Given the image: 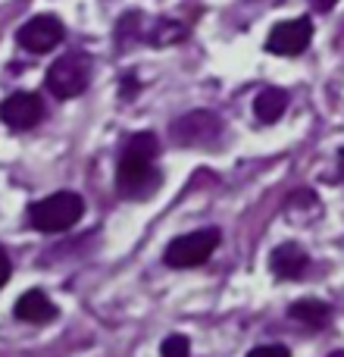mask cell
<instances>
[{
  "instance_id": "obj_1",
  "label": "cell",
  "mask_w": 344,
  "mask_h": 357,
  "mask_svg": "<svg viewBox=\"0 0 344 357\" xmlns=\"http://www.w3.org/2000/svg\"><path fill=\"white\" fill-rule=\"evenodd\" d=\"M157 151L160 144L154 132H138L135 138H129L116 169V185L125 197H148L160 185V173L154 169Z\"/></svg>"
},
{
  "instance_id": "obj_2",
  "label": "cell",
  "mask_w": 344,
  "mask_h": 357,
  "mask_svg": "<svg viewBox=\"0 0 344 357\" xmlns=\"http://www.w3.org/2000/svg\"><path fill=\"white\" fill-rule=\"evenodd\" d=\"M81 213H85V201L75 191H56V195L31 204L29 220L41 232H66L81 220Z\"/></svg>"
},
{
  "instance_id": "obj_3",
  "label": "cell",
  "mask_w": 344,
  "mask_h": 357,
  "mask_svg": "<svg viewBox=\"0 0 344 357\" xmlns=\"http://www.w3.org/2000/svg\"><path fill=\"white\" fill-rule=\"evenodd\" d=\"M91 82V56L72 50V54H63L54 66L47 69V91L60 100L79 98L81 91Z\"/></svg>"
},
{
  "instance_id": "obj_4",
  "label": "cell",
  "mask_w": 344,
  "mask_h": 357,
  "mask_svg": "<svg viewBox=\"0 0 344 357\" xmlns=\"http://www.w3.org/2000/svg\"><path fill=\"white\" fill-rule=\"evenodd\" d=\"M216 248H219V229H197V232H188V235H182V238H175L166 248V264L175 266V270L201 266Z\"/></svg>"
},
{
  "instance_id": "obj_5",
  "label": "cell",
  "mask_w": 344,
  "mask_h": 357,
  "mask_svg": "<svg viewBox=\"0 0 344 357\" xmlns=\"http://www.w3.org/2000/svg\"><path fill=\"white\" fill-rule=\"evenodd\" d=\"M172 142L185 144V148H203L213 144L222 135V119L210 110H191L172 123Z\"/></svg>"
},
{
  "instance_id": "obj_6",
  "label": "cell",
  "mask_w": 344,
  "mask_h": 357,
  "mask_svg": "<svg viewBox=\"0 0 344 357\" xmlns=\"http://www.w3.org/2000/svg\"><path fill=\"white\" fill-rule=\"evenodd\" d=\"M313 41V22L307 16L279 22L266 38V50L276 56H301Z\"/></svg>"
},
{
  "instance_id": "obj_7",
  "label": "cell",
  "mask_w": 344,
  "mask_h": 357,
  "mask_svg": "<svg viewBox=\"0 0 344 357\" xmlns=\"http://www.w3.org/2000/svg\"><path fill=\"white\" fill-rule=\"evenodd\" d=\"M63 38H66V29H63V22L56 16H31L16 31L19 47H25L29 54H50Z\"/></svg>"
},
{
  "instance_id": "obj_8",
  "label": "cell",
  "mask_w": 344,
  "mask_h": 357,
  "mask_svg": "<svg viewBox=\"0 0 344 357\" xmlns=\"http://www.w3.org/2000/svg\"><path fill=\"white\" fill-rule=\"evenodd\" d=\"M0 119H3L10 129L25 132V129H35L38 123L44 119V104L38 94L31 91H16L0 104Z\"/></svg>"
},
{
  "instance_id": "obj_9",
  "label": "cell",
  "mask_w": 344,
  "mask_h": 357,
  "mask_svg": "<svg viewBox=\"0 0 344 357\" xmlns=\"http://www.w3.org/2000/svg\"><path fill=\"white\" fill-rule=\"evenodd\" d=\"M272 270H276V276L282 279H301L304 273H307L310 266V257L307 251H304L301 245H295V241H285V245H279L276 251H272Z\"/></svg>"
},
{
  "instance_id": "obj_10",
  "label": "cell",
  "mask_w": 344,
  "mask_h": 357,
  "mask_svg": "<svg viewBox=\"0 0 344 357\" xmlns=\"http://www.w3.org/2000/svg\"><path fill=\"white\" fill-rule=\"evenodd\" d=\"M13 310H16V317L22 323H50L56 317L54 301H50L44 291H38V289L19 295V301H16V307H13Z\"/></svg>"
},
{
  "instance_id": "obj_11",
  "label": "cell",
  "mask_w": 344,
  "mask_h": 357,
  "mask_svg": "<svg viewBox=\"0 0 344 357\" xmlns=\"http://www.w3.org/2000/svg\"><path fill=\"white\" fill-rule=\"evenodd\" d=\"M285 110H288V91H282V88H263L253 100V113L263 126L279 123Z\"/></svg>"
},
{
  "instance_id": "obj_12",
  "label": "cell",
  "mask_w": 344,
  "mask_h": 357,
  "mask_svg": "<svg viewBox=\"0 0 344 357\" xmlns=\"http://www.w3.org/2000/svg\"><path fill=\"white\" fill-rule=\"evenodd\" d=\"M291 317L307 326H326L329 323V307L322 301H297L291 304Z\"/></svg>"
},
{
  "instance_id": "obj_13",
  "label": "cell",
  "mask_w": 344,
  "mask_h": 357,
  "mask_svg": "<svg viewBox=\"0 0 344 357\" xmlns=\"http://www.w3.org/2000/svg\"><path fill=\"white\" fill-rule=\"evenodd\" d=\"M182 35H185L182 25H175L172 19H160V22L154 25V31L148 35V41L157 44V47H163V44H169V41H178Z\"/></svg>"
},
{
  "instance_id": "obj_14",
  "label": "cell",
  "mask_w": 344,
  "mask_h": 357,
  "mask_svg": "<svg viewBox=\"0 0 344 357\" xmlns=\"http://www.w3.org/2000/svg\"><path fill=\"white\" fill-rule=\"evenodd\" d=\"M188 351H191V342L185 335H166L160 345L163 357H188Z\"/></svg>"
},
{
  "instance_id": "obj_15",
  "label": "cell",
  "mask_w": 344,
  "mask_h": 357,
  "mask_svg": "<svg viewBox=\"0 0 344 357\" xmlns=\"http://www.w3.org/2000/svg\"><path fill=\"white\" fill-rule=\"evenodd\" d=\"M247 357H291V354H288L285 345H260V348H253Z\"/></svg>"
},
{
  "instance_id": "obj_16",
  "label": "cell",
  "mask_w": 344,
  "mask_h": 357,
  "mask_svg": "<svg viewBox=\"0 0 344 357\" xmlns=\"http://www.w3.org/2000/svg\"><path fill=\"white\" fill-rule=\"evenodd\" d=\"M10 273H13V266H10V257H6V251L0 248V289L6 285V279H10Z\"/></svg>"
},
{
  "instance_id": "obj_17",
  "label": "cell",
  "mask_w": 344,
  "mask_h": 357,
  "mask_svg": "<svg viewBox=\"0 0 344 357\" xmlns=\"http://www.w3.org/2000/svg\"><path fill=\"white\" fill-rule=\"evenodd\" d=\"M310 3H313V10H316V13H329L335 3H338V0H310Z\"/></svg>"
},
{
  "instance_id": "obj_18",
  "label": "cell",
  "mask_w": 344,
  "mask_h": 357,
  "mask_svg": "<svg viewBox=\"0 0 344 357\" xmlns=\"http://www.w3.org/2000/svg\"><path fill=\"white\" fill-rule=\"evenodd\" d=\"M341 176H344V151H341Z\"/></svg>"
},
{
  "instance_id": "obj_19",
  "label": "cell",
  "mask_w": 344,
  "mask_h": 357,
  "mask_svg": "<svg viewBox=\"0 0 344 357\" xmlns=\"http://www.w3.org/2000/svg\"><path fill=\"white\" fill-rule=\"evenodd\" d=\"M329 357H344V351H335V354H329Z\"/></svg>"
}]
</instances>
